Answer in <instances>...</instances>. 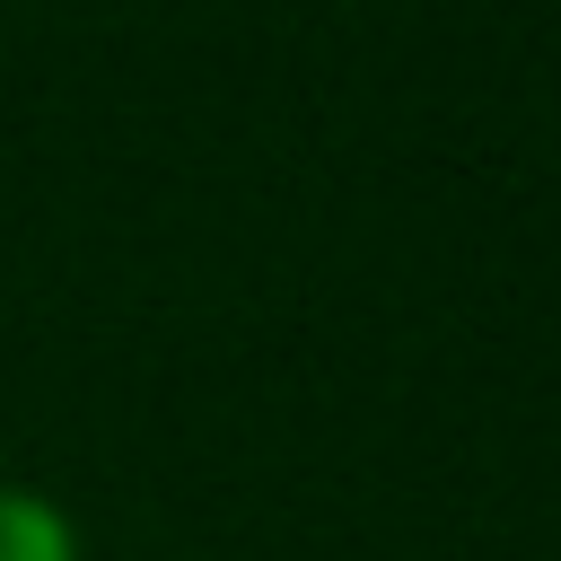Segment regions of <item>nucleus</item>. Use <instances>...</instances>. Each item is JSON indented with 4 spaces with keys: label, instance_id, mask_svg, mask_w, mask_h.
Here are the masks:
<instances>
[{
    "label": "nucleus",
    "instance_id": "f257e3e1",
    "mask_svg": "<svg viewBox=\"0 0 561 561\" xmlns=\"http://www.w3.org/2000/svg\"><path fill=\"white\" fill-rule=\"evenodd\" d=\"M0 561H79V535L44 491L0 482Z\"/></svg>",
    "mask_w": 561,
    "mask_h": 561
}]
</instances>
